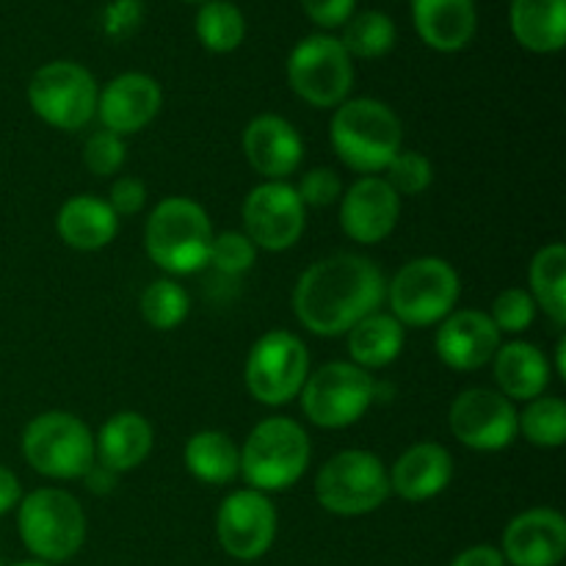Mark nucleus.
I'll return each instance as SVG.
<instances>
[{"label":"nucleus","instance_id":"1","mask_svg":"<svg viewBox=\"0 0 566 566\" xmlns=\"http://www.w3.org/2000/svg\"><path fill=\"white\" fill-rule=\"evenodd\" d=\"M385 298L387 282L374 260L363 254H332L298 276L293 313L313 335L340 337L370 313H379Z\"/></svg>","mask_w":566,"mask_h":566},{"label":"nucleus","instance_id":"2","mask_svg":"<svg viewBox=\"0 0 566 566\" xmlns=\"http://www.w3.org/2000/svg\"><path fill=\"white\" fill-rule=\"evenodd\" d=\"M332 147L348 169L359 175H379L401 153L403 127L390 105L359 97L337 105L332 116Z\"/></svg>","mask_w":566,"mask_h":566},{"label":"nucleus","instance_id":"3","mask_svg":"<svg viewBox=\"0 0 566 566\" xmlns=\"http://www.w3.org/2000/svg\"><path fill=\"white\" fill-rule=\"evenodd\" d=\"M213 227L208 213L186 197H169L147 219L144 247L160 271L175 276L197 274L208 265Z\"/></svg>","mask_w":566,"mask_h":566},{"label":"nucleus","instance_id":"4","mask_svg":"<svg viewBox=\"0 0 566 566\" xmlns=\"http://www.w3.org/2000/svg\"><path fill=\"white\" fill-rule=\"evenodd\" d=\"M17 528L22 545L36 562L55 566L81 553L86 542V514L70 492L44 486L20 501Z\"/></svg>","mask_w":566,"mask_h":566},{"label":"nucleus","instance_id":"5","mask_svg":"<svg viewBox=\"0 0 566 566\" xmlns=\"http://www.w3.org/2000/svg\"><path fill=\"white\" fill-rule=\"evenodd\" d=\"M310 464V437L296 420L269 418L249 431L241 448V475L249 490L280 492L296 484Z\"/></svg>","mask_w":566,"mask_h":566},{"label":"nucleus","instance_id":"6","mask_svg":"<svg viewBox=\"0 0 566 566\" xmlns=\"http://www.w3.org/2000/svg\"><path fill=\"white\" fill-rule=\"evenodd\" d=\"M462 296V282L442 258L409 260L387 285L392 318L401 326H434L446 321Z\"/></svg>","mask_w":566,"mask_h":566},{"label":"nucleus","instance_id":"7","mask_svg":"<svg viewBox=\"0 0 566 566\" xmlns=\"http://www.w3.org/2000/svg\"><path fill=\"white\" fill-rule=\"evenodd\" d=\"M22 457L44 479H83L97 462L94 437L81 418L70 412H44L22 431Z\"/></svg>","mask_w":566,"mask_h":566},{"label":"nucleus","instance_id":"8","mask_svg":"<svg viewBox=\"0 0 566 566\" xmlns=\"http://www.w3.org/2000/svg\"><path fill=\"white\" fill-rule=\"evenodd\" d=\"M315 497L337 517H363L390 497V473L376 453L340 451L321 468Z\"/></svg>","mask_w":566,"mask_h":566},{"label":"nucleus","instance_id":"9","mask_svg":"<svg viewBox=\"0 0 566 566\" xmlns=\"http://www.w3.org/2000/svg\"><path fill=\"white\" fill-rule=\"evenodd\" d=\"M97 81L75 61H50L33 72L28 103L33 114L59 130H81L97 116Z\"/></svg>","mask_w":566,"mask_h":566},{"label":"nucleus","instance_id":"10","mask_svg":"<svg viewBox=\"0 0 566 566\" xmlns=\"http://www.w3.org/2000/svg\"><path fill=\"white\" fill-rule=\"evenodd\" d=\"M287 83L313 108H337L354 86L352 55L343 50L340 39L313 33L291 50Z\"/></svg>","mask_w":566,"mask_h":566},{"label":"nucleus","instance_id":"11","mask_svg":"<svg viewBox=\"0 0 566 566\" xmlns=\"http://www.w3.org/2000/svg\"><path fill=\"white\" fill-rule=\"evenodd\" d=\"M302 409L321 429L354 426L376 401V381L354 363L321 365L302 387Z\"/></svg>","mask_w":566,"mask_h":566},{"label":"nucleus","instance_id":"12","mask_svg":"<svg viewBox=\"0 0 566 566\" xmlns=\"http://www.w3.org/2000/svg\"><path fill=\"white\" fill-rule=\"evenodd\" d=\"M247 390L265 407L291 403L310 376L307 346L293 332H265L247 359Z\"/></svg>","mask_w":566,"mask_h":566},{"label":"nucleus","instance_id":"13","mask_svg":"<svg viewBox=\"0 0 566 566\" xmlns=\"http://www.w3.org/2000/svg\"><path fill=\"white\" fill-rule=\"evenodd\" d=\"M307 213L298 199L296 188L287 182L265 180L263 186L252 188L243 202V235L254 243V249L265 252H285L296 247L302 238Z\"/></svg>","mask_w":566,"mask_h":566},{"label":"nucleus","instance_id":"14","mask_svg":"<svg viewBox=\"0 0 566 566\" xmlns=\"http://www.w3.org/2000/svg\"><path fill=\"white\" fill-rule=\"evenodd\" d=\"M453 437L473 451H503L520 434V412L506 396L495 390H464L448 415Z\"/></svg>","mask_w":566,"mask_h":566},{"label":"nucleus","instance_id":"15","mask_svg":"<svg viewBox=\"0 0 566 566\" xmlns=\"http://www.w3.org/2000/svg\"><path fill=\"white\" fill-rule=\"evenodd\" d=\"M216 534L227 556L235 562H258L276 539L274 503L258 490L232 492L216 514Z\"/></svg>","mask_w":566,"mask_h":566},{"label":"nucleus","instance_id":"16","mask_svg":"<svg viewBox=\"0 0 566 566\" xmlns=\"http://www.w3.org/2000/svg\"><path fill=\"white\" fill-rule=\"evenodd\" d=\"M401 197L387 186L385 177L368 175L354 182L340 202V227L352 241L374 247L398 224Z\"/></svg>","mask_w":566,"mask_h":566},{"label":"nucleus","instance_id":"17","mask_svg":"<svg viewBox=\"0 0 566 566\" xmlns=\"http://www.w3.org/2000/svg\"><path fill=\"white\" fill-rule=\"evenodd\" d=\"M160 103H164V94L155 77L144 72H125L105 83L99 92L97 119L103 122V130L130 136V133L144 130L158 116Z\"/></svg>","mask_w":566,"mask_h":566},{"label":"nucleus","instance_id":"18","mask_svg":"<svg viewBox=\"0 0 566 566\" xmlns=\"http://www.w3.org/2000/svg\"><path fill=\"white\" fill-rule=\"evenodd\" d=\"M503 558L512 566H558L566 556V520L553 509H528L509 523Z\"/></svg>","mask_w":566,"mask_h":566},{"label":"nucleus","instance_id":"19","mask_svg":"<svg viewBox=\"0 0 566 566\" xmlns=\"http://www.w3.org/2000/svg\"><path fill=\"white\" fill-rule=\"evenodd\" d=\"M437 357L453 370H479L501 348V332L479 310H457L442 321L434 337Z\"/></svg>","mask_w":566,"mask_h":566},{"label":"nucleus","instance_id":"20","mask_svg":"<svg viewBox=\"0 0 566 566\" xmlns=\"http://www.w3.org/2000/svg\"><path fill=\"white\" fill-rule=\"evenodd\" d=\"M243 153L249 166L265 180L285 182L302 166L304 142L296 127L274 114H263L252 119L243 130Z\"/></svg>","mask_w":566,"mask_h":566},{"label":"nucleus","instance_id":"21","mask_svg":"<svg viewBox=\"0 0 566 566\" xmlns=\"http://www.w3.org/2000/svg\"><path fill=\"white\" fill-rule=\"evenodd\" d=\"M418 36L437 53L468 48L479 28L475 0H409Z\"/></svg>","mask_w":566,"mask_h":566},{"label":"nucleus","instance_id":"22","mask_svg":"<svg viewBox=\"0 0 566 566\" xmlns=\"http://www.w3.org/2000/svg\"><path fill=\"white\" fill-rule=\"evenodd\" d=\"M453 479V459L437 442H418L398 457L390 473V492L409 503H423L446 492Z\"/></svg>","mask_w":566,"mask_h":566},{"label":"nucleus","instance_id":"23","mask_svg":"<svg viewBox=\"0 0 566 566\" xmlns=\"http://www.w3.org/2000/svg\"><path fill=\"white\" fill-rule=\"evenodd\" d=\"M55 230L66 247L77 249V252H97L116 238L119 216L111 210L105 199L94 197V193H81L61 205Z\"/></svg>","mask_w":566,"mask_h":566},{"label":"nucleus","instance_id":"24","mask_svg":"<svg viewBox=\"0 0 566 566\" xmlns=\"http://www.w3.org/2000/svg\"><path fill=\"white\" fill-rule=\"evenodd\" d=\"M495 381L509 401H534L551 385V363L534 343L514 340L497 348Z\"/></svg>","mask_w":566,"mask_h":566},{"label":"nucleus","instance_id":"25","mask_svg":"<svg viewBox=\"0 0 566 566\" xmlns=\"http://www.w3.org/2000/svg\"><path fill=\"white\" fill-rule=\"evenodd\" d=\"M153 451V426L138 412H119L105 420L94 440L97 462L114 473L136 470Z\"/></svg>","mask_w":566,"mask_h":566},{"label":"nucleus","instance_id":"26","mask_svg":"<svg viewBox=\"0 0 566 566\" xmlns=\"http://www.w3.org/2000/svg\"><path fill=\"white\" fill-rule=\"evenodd\" d=\"M512 33L531 53H558L566 42V0H512Z\"/></svg>","mask_w":566,"mask_h":566},{"label":"nucleus","instance_id":"27","mask_svg":"<svg viewBox=\"0 0 566 566\" xmlns=\"http://www.w3.org/2000/svg\"><path fill=\"white\" fill-rule=\"evenodd\" d=\"M403 352V326L387 313H370L348 329V354L363 370L387 368Z\"/></svg>","mask_w":566,"mask_h":566},{"label":"nucleus","instance_id":"28","mask_svg":"<svg viewBox=\"0 0 566 566\" xmlns=\"http://www.w3.org/2000/svg\"><path fill=\"white\" fill-rule=\"evenodd\" d=\"M186 470L202 484H230L241 473V448L224 431H199L182 451Z\"/></svg>","mask_w":566,"mask_h":566},{"label":"nucleus","instance_id":"29","mask_svg":"<svg viewBox=\"0 0 566 566\" xmlns=\"http://www.w3.org/2000/svg\"><path fill=\"white\" fill-rule=\"evenodd\" d=\"M531 298L556 326L566 324V249L547 243L531 263Z\"/></svg>","mask_w":566,"mask_h":566},{"label":"nucleus","instance_id":"30","mask_svg":"<svg viewBox=\"0 0 566 566\" xmlns=\"http://www.w3.org/2000/svg\"><path fill=\"white\" fill-rule=\"evenodd\" d=\"M197 36L210 53H232L247 36V20L230 0H208L197 11Z\"/></svg>","mask_w":566,"mask_h":566},{"label":"nucleus","instance_id":"31","mask_svg":"<svg viewBox=\"0 0 566 566\" xmlns=\"http://www.w3.org/2000/svg\"><path fill=\"white\" fill-rule=\"evenodd\" d=\"M340 44L352 59H381L396 44V22L385 11H359L343 25Z\"/></svg>","mask_w":566,"mask_h":566},{"label":"nucleus","instance_id":"32","mask_svg":"<svg viewBox=\"0 0 566 566\" xmlns=\"http://www.w3.org/2000/svg\"><path fill=\"white\" fill-rule=\"evenodd\" d=\"M520 431L536 448H562L566 442V403L553 396L534 398L520 415Z\"/></svg>","mask_w":566,"mask_h":566},{"label":"nucleus","instance_id":"33","mask_svg":"<svg viewBox=\"0 0 566 566\" xmlns=\"http://www.w3.org/2000/svg\"><path fill=\"white\" fill-rule=\"evenodd\" d=\"M188 310H191V302H188L186 287L177 285L175 280H155L142 293L144 321L158 332L177 329L188 318Z\"/></svg>","mask_w":566,"mask_h":566},{"label":"nucleus","instance_id":"34","mask_svg":"<svg viewBox=\"0 0 566 566\" xmlns=\"http://www.w3.org/2000/svg\"><path fill=\"white\" fill-rule=\"evenodd\" d=\"M387 186L398 193V197H415L423 193L434 180V169L431 160L423 153H412V149H401L396 158L387 166Z\"/></svg>","mask_w":566,"mask_h":566},{"label":"nucleus","instance_id":"35","mask_svg":"<svg viewBox=\"0 0 566 566\" xmlns=\"http://www.w3.org/2000/svg\"><path fill=\"white\" fill-rule=\"evenodd\" d=\"M254 254H258L254 243L243 232L230 230L221 232V235H213L208 265H213L224 276H241L254 265Z\"/></svg>","mask_w":566,"mask_h":566},{"label":"nucleus","instance_id":"36","mask_svg":"<svg viewBox=\"0 0 566 566\" xmlns=\"http://www.w3.org/2000/svg\"><path fill=\"white\" fill-rule=\"evenodd\" d=\"M490 318L497 332L520 335V332H525L534 324L536 302L531 298L528 291H523V287H506V291L492 302Z\"/></svg>","mask_w":566,"mask_h":566},{"label":"nucleus","instance_id":"37","mask_svg":"<svg viewBox=\"0 0 566 566\" xmlns=\"http://www.w3.org/2000/svg\"><path fill=\"white\" fill-rule=\"evenodd\" d=\"M127 158V147L122 136L111 130H97L88 136L86 147H83V164L92 175L111 177L122 169Z\"/></svg>","mask_w":566,"mask_h":566},{"label":"nucleus","instance_id":"38","mask_svg":"<svg viewBox=\"0 0 566 566\" xmlns=\"http://www.w3.org/2000/svg\"><path fill=\"white\" fill-rule=\"evenodd\" d=\"M304 208H326L335 205L343 193V180L335 169H313L302 177L296 188Z\"/></svg>","mask_w":566,"mask_h":566},{"label":"nucleus","instance_id":"39","mask_svg":"<svg viewBox=\"0 0 566 566\" xmlns=\"http://www.w3.org/2000/svg\"><path fill=\"white\" fill-rule=\"evenodd\" d=\"M108 205L116 216H136L147 205V186L138 177H119L111 186Z\"/></svg>","mask_w":566,"mask_h":566},{"label":"nucleus","instance_id":"40","mask_svg":"<svg viewBox=\"0 0 566 566\" xmlns=\"http://www.w3.org/2000/svg\"><path fill=\"white\" fill-rule=\"evenodd\" d=\"M302 9L318 28H343L352 20L357 0H302Z\"/></svg>","mask_w":566,"mask_h":566},{"label":"nucleus","instance_id":"41","mask_svg":"<svg viewBox=\"0 0 566 566\" xmlns=\"http://www.w3.org/2000/svg\"><path fill=\"white\" fill-rule=\"evenodd\" d=\"M138 17H142L138 0H116L114 6H108L105 25H108L111 36H122V33H130L138 25Z\"/></svg>","mask_w":566,"mask_h":566},{"label":"nucleus","instance_id":"42","mask_svg":"<svg viewBox=\"0 0 566 566\" xmlns=\"http://www.w3.org/2000/svg\"><path fill=\"white\" fill-rule=\"evenodd\" d=\"M451 566H506V558H503V553L497 547L475 545L459 553Z\"/></svg>","mask_w":566,"mask_h":566},{"label":"nucleus","instance_id":"43","mask_svg":"<svg viewBox=\"0 0 566 566\" xmlns=\"http://www.w3.org/2000/svg\"><path fill=\"white\" fill-rule=\"evenodd\" d=\"M20 501H22L20 479H17L9 468H3V464H0V517H3V514H9L11 509L20 506Z\"/></svg>","mask_w":566,"mask_h":566},{"label":"nucleus","instance_id":"44","mask_svg":"<svg viewBox=\"0 0 566 566\" xmlns=\"http://www.w3.org/2000/svg\"><path fill=\"white\" fill-rule=\"evenodd\" d=\"M116 475L119 473L108 470L105 464L94 462L92 468L86 470V475H83V479H86L88 490H92L94 495H108V492H114V486H116Z\"/></svg>","mask_w":566,"mask_h":566},{"label":"nucleus","instance_id":"45","mask_svg":"<svg viewBox=\"0 0 566 566\" xmlns=\"http://www.w3.org/2000/svg\"><path fill=\"white\" fill-rule=\"evenodd\" d=\"M556 374L558 379H566V337H562L556 346Z\"/></svg>","mask_w":566,"mask_h":566},{"label":"nucleus","instance_id":"46","mask_svg":"<svg viewBox=\"0 0 566 566\" xmlns=\"http://www.w3.org/2000/svg\"><path fill=\"white\" fill-rule=\"evenodd\" d=\"M14 566H53V564H44V562H36V558H33V562H20Z\"/></svg>","mask_w":566,"mask_h":566},{"label":"nucleus","instance_id":"47","mask_svg":"<svg viewBox=\"0 0 566 566\" xmlns=\"http://www.w3.org/2000/svg\"><path fill=\"white\" fill-rule=\"evenodd\" d=\"M186 3H208V0H186Z\"/></svg>","mask_w":566,"mask_h":566}]
</instances>
